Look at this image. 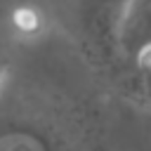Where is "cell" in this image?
<instances>
[{
	"label": "cell",
	"mask_w": 151,
	"mask_h": 151,
	"mask_svg": "<svg viewBox=\"0 0 151 151\" xmlns=\"http://www.w3.org/2000/svg\"><path fill=\"white\" fill-rule=\"evenodd\" d=\"M151 42V0H125L118 19V45L127 57H137Z\"/></svg>",
	"instance_id": "cell-1"
},
{
	"label": "cell",
	"mask_w": 151,
	"mask_h": 151,
	"mask_svg": "<svg viewBox=\"0 0 151 151\" xmlns=\"http://www.w3.org/2000/svg\"><path fill=\"white\" fill-rule=\"evenodd\" d=\"M7 28L17 40H35L47 28V17L38 5L21 2L14 5L7 14Z\"/></svg>",
	"instance_id": "cell-2"
},
{
	"label": "cell",
	"mask_w": 151,
	"mask_h": 151,
	"mask_svg": "<svg viewBox=\"0 0 151 151\" xmlns=\"http://www.w3.org/2000/svg\"><path fill=\"white\" fill-rule=\"evenodd\" d=\"M5 71H7V61H5V57L0 54V80H2V76H5Z\"/></svg>",
	"instance_id": "cell-3"
}]
</instances>
